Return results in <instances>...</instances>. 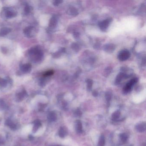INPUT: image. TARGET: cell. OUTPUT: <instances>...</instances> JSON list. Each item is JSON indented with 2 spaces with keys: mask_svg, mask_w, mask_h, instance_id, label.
<instances>
[{
  "mask_svg": "<svg viewBox=\"0 0 146 146\" xmlns=\"http://www.w3.org/2000/svg\"><path fill=\"white\" fill-rule=\"evenodd\" d=\"M120 113L119 111H116L115 112H114L112 114V119H113V120H116V119H118L120 117Z\"/></svg>",
  "mask_w": 146,
  "mask_h": 146,
  "instance_id": "10",
  "label": "cell"
},
{
  "mask_svg": "<svg viewBox=\"0 0 146 146\" xmlns=\"http://www.w3.org/2000/svg\"><path fill=\"white\" fill-rule=\"evenodd\" d=\"M3 144H4V140H3L2 137H1V136H0V146L3 145Z\"/></svg>",
  "mask_w": 146,
  "mask_h": 146,
  "instance_id": "12",
  "label": "cell"
},
{
  "mask_svg": "<svg viewBox=\"0 0 146 146\" xmlns=\"http://www.w3.org/2000/svg\"><path fill=\"white\" fill-rule=\"evenodd\" d=\"M76 115L77 116H80L81 115V111L79 110H77L76 111Z\"/></svg>",
  "mask_w": 146,
  "mask_h": 146,
  "instance_id": "13",
  "label": "cell"
},
{
  "mask_svg": "<svg viewBox=\"0 0 146 146\" xmlns=\"http://www.w3.org/2000/svg\"><path fill=\"white\" fill-rule=\"evenodd\" d=\"M68 131L65 127H62L59 131V135L62 138H64L67 135Z\"/></svg>",
  "mask_w": 146,
  "mask_h": 146,
  "instance_id": "3",
  "label": "cell"
},
{
  "mask_svg": "<svg viewBox=\"0 0 146 146\" xmlns=\"http://www.w3.org/2000/svg\"><path fill=\"white\" fill-rule=\"evenodd\" d=\"M136 130L139 132H143L146 129V124L145 123H142L137 124L135 126Z\"/></svg>",
  "mask_w": 146,
  "mask_h": 146,
  "instance_id": "4",
  "label": "cell"
},
{
  "mask_svg": "<svg viewBox=\"0 0 146 146\" xmlns=\"http://www.w3.org/2000/svg\"><path fill=\"white\" fill-rule=\"evenodd\" d=\"M120 139L121 140V141L124 142V143L126 141L127 138H128V136L125 133L121 134L120 135Z\"/></svg>",
  "mask_w": 146,
  "mask_h": 146,
  "instance_id": "9",
  "label": "cell"
},
{
  "mask_svg": "<svg viewBox=\"0 0 146 146\" xmlns=\"http://www.w3.org/2000/svg\"><path fill=\"white\" fill-rule=\"evenodd\" d=\"M130 56V53L128 51L123 50L118 55V58L121 61H125Z\"/></svg>",
  "mask_w": 146,
  "mask_h": 146,
  "instance_id": "1",
  "label": "cell"
},
{
  "mask_svg": "<svg viewBox=\"0 0 146 146\" xmlns=\"http://www.w3.org/2000/svg\"><path fill=\"white\" fill-rule=\"evenodd\" d=\"M137 81V79H133L131 80L127 84L126 86L124 88V91L125 93H128L131 90L133 86L136 83Z\"/></svg>",
  "mask_w": 146,
  "mask_h": 146,
  "instance_id": "2",
  "label": "cell"
},
{
  "mask_svg": "<svg viewBox=\"0 0 146 146\" xmlns=\"http://www.w3.org/2000/svg\"><path fill=\"white\" fill-rule=\"evenodd\" d=\"M105 144V138L104 135H101L99 138L97 146H104Z\"/></svg>",
  "mask_w": 146,
  "mask_h": 146,
  "instance_id": "6",
  "label": "cell"
},
{
  "mask_svg": "<svg viewBox=\"0 0 146 146\" xmlns=\"http://www.w3.org/2000/svg\"><path fill=\"white\" fill-rule=\"evenodd\" d=\"M75 129L79 133H81L82 132V123L79 120H78L75 123Z\"/></svg>",
  "mask_w": 146,
  "mask_h": 146,
  "instance_id": "5",
  "label": "cell"
},
{
  "mask_svg": "<svg viewBox=\"0 0 146 146\" xmlns=\"http://www.w3.org/2000/svg\"><path fill=\"white\" fill-rule=\"evenodd\" d=\"M48 119L49 121H54L56 119V114L55 112H51L49 114L48 116Z\"/></svg>",
  "mask_w": 146,
  "mask_h": 146,
  "instance_id": "8",
  "label": "cell"
},
{
  "mask_svg": "<svg viewBox=\"0 0 146 146\" xmlns=\"http://www.w3.org/2000/svg\"><path fill=\"white\" fill-rule=\"evenodd\" d=\"M41 123L38 120H37L35 121H34V126L33 128V131L34 132H35L41 126Z\"/></svg>",
  "mask_w": 146,
  "mask_h": 146,
  "instance_id": "7",
  "label": "cell"
},
{
  "mask_svg": "<svg viewBox=\"0 0 146 146\" xmlns=\"http://www.w3.org/2000/svg\"><path fill=\"white\" fill-rule=\"evenodd\" d=\"M7 122V123L8 126H9L10 128H12V129H15L17 128V126L15 124V123H14L12 121L9 120V121H8V122Z\"/></svg>",
  "mask_w": 146,
  "mask_h": 146,
  "instance_id": "11",
  "label": "cell"
}]
</instances>
